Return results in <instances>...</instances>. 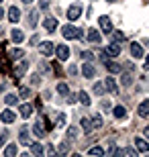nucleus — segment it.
Here are the masks:
<instances>
[{
    "instance_id": "nucleus-9",
    "label": "nucleus",
    "mask_w": 149,
    "mask_h": 157,
    "mask_svg": "<svg viewBox=\"0 0 149 157\" xmlns=\"http://www.w3.org/2000/svg\"><path fill=\"white\" fill-rule=\"evenodd\" d=\"M104 88H106L110 94H119V86H116V82H115L112 76H108L106 80H104Z\"/></svg>"
},
{
    "instance_id": "nucleus-24",
    "label": "nucleus",
    "mask_w": 149,
    "mask_h": 157,
    "mask_svg": "<svg viewBox=\"0 0 149 157\" xmlns=\"http://www.w3.org/2000/svg\"><path fill=\"white\" fill-rule=\"evenodd\" d=\"M65 137H68V141H76V139H78V128L69 127L68 131H65Z\"/></svg>"
},
{
    "instance_id": "nucleus-35",
    "label": "nucleus",
    "mask_w": 149,
    "mask_h": 157,
    "mask_svg": "<svg viewBox=\"0 0 149 157\" xmlns=\"http://www.w3.org/2000/svg\"><path fill=\"white\" fill-rule=\"evenodd\" d=\"M104 153L106 151H104L102 147H92L90 151H88V155H104Z\"/></svg>"
},
{
    "instance_id": "nucleus-10",
    "label": "nucleus",
    "mask_w": 149,
    "mask_h": 157,
    "mask_svg": "<svg viewBox=\"0 0 149 157\" xmlns=\"http://www.w3.org/2000/svg\"><path fill=\"white\" fill-rule=\"evenodd\" d=\"M135 149H137L139 153H147L149 151V143L145 139H141V137H135Z\"/></svg>"
},
{
    "instance_id": "nucleus-25",
    "label": "nucleus",
    "mask_w": 149,
    "mask_h": 157,
    "mask_svg": "<svg viewBox=\"0 0 149 157\" xmlns=\"http://www.w3.org/2000/svg\"><path fill=\"white\" fill-rule=\"evenodd\" d=\"M92 92H94V94H98V96H102V94L106 92V88H104V84H102V82H96V84H94V88H92Z\"/></svg>"
},
{
    "instance_id": "nucleus-22",
    "label": "nucleus",
    "mask_w": 149,
    "mask_h": 157,
    "mask_svg": "<svg viewBox=\"0 0 149 157\" xmlns=\"http://www.w3.org/2000/svg\"><path fill=\"white\" fill-rule=\"evenodd\" d=\"M78 100H80V104L84 106V108H88V106L92 104V100H90V94H86V92H80V94H78Z\"/></svg>"
},
{
    "instance_id": "nucleus-32",
    "label": "nucleus",
    "mask_w": 149,
    "mask_h": 157,
    "mask_svg": "<svg viewBox=\"0 0 149 157\" xmlns=\"http://www.w3.org/2000/svg\"><path fill=\"white\" fill-rule=\"evenodd\" d=\"M68 151H69V143H68V141H65V143H61V145L55 149V153H61V155H65Z\"/></svg>"
},
{
    "instance_id": "nucleus-6",
    "label": "nucleus",
    "mask_w": 149,
    "mask_h": 157,
    "mask_svg": "<svg viewBox=\"0 0 149 157\" xmlns=\"http://www.w3.org/2000/svg\"><path fill=\"white\" fill-rule=\"evenodd\" d=\"M43 27H45L47 33H53V31L57 29L59 25H57V18H53V17H47L45 21H43Z\"/></svg>"
},
{
    "instance_id": "nucleus-54",
    "label": "nucleus",
    "mask_w": 149,
    "mask_h": 157,
    "mask_svg": "<svg viewBox=\"0 0 149 157\" xmlns=\"http://www.w3.org/2000/svg\"><path fill=\"white\" fill-rule=\"evenodd\" d=\"M145 45H147V47H149V39H147V41H145Z\"/></svg>"
},
{
    "instance_id": "nucleus-51",
    "label": "nucleus",
    "mask_w": 149,
    "mask_h": 157,
    "mask_svg": "<svg viewBox=\"0 0 149 157\" xmlns=\"http://www.w3.org/2000/svg\"><path fill=\"white\" fill-rule=\"evenodd\" d=\"M145 137H147V139H149V127L145 128Z\"/></svg>"
},
{
    "instance_id": "nucleus-30",
    "label": "nucleus",
    "mask_w": 149,
    "mask_h": 157,
    "mask_svg": "<svg viewBox=\"0 0 149 157\" xmlns=\"http://www.w3.org/2000/svg\"><path fill=\"white\" fill-rule=\"evenodd\" d=\"M106 67H108V71H112V74H119L123 67H120L119 63H115V61H106Z\"/></svg>"
},
{
    "instance_id": "nucleus-26",
    "label": "nucleus",
    "mask_w": 149,
    "mask_h": 157,
    "mask_svg": "<svg viewBox=\"0 0 149 157\" xmlns=\"http://www.w3.org/2000/svg\"><path fill=\"white\" fill-rule=\"evenodd\" d=\"M33 133L37 135V137H45V128L41 127V122H39V121H37V122L33 124Z\"/></svg>"
},
{
    "instance_id": "nucleus-40",
    "label": "nucleus",
    "mask_w": 149,
    "mask_h": 157,
    "mask_svg": "<svg viewBox=\"0 0 149 157\" xmlns=\"http://www.w3.org/2000/svg\"><path fill=\"white\" fill-rule=\"evenodd\" d=\"M100 108H102V112H106V110H110L112 106H110L108 100H100Z\"/></svg>"
},
{
    "instance_id": "nucleus-36",
    "label": "nucleus",
    "mask_w": 149,
    "mask_h": 157,
    "mask_svg": "<svg viewBox=\"0 0 149 157\" xmlns=\"http://www.w3.org/2000/svg\"><path fill=\"white\" fill-rule=\"evenodd\" d=\"M10 55H12L14 59H21V57H25V51L17 47V49H12V51H10Z\"/></svg>"
},
{
    "instance_id": "nucleus-15",
    "label": "nucleus",
    "mask_w": 149,
    "mask_h": 157,
    "mask_svg": "<svg viewBox=\"0 0 149 157\" xmlns=\"http://www.w3.org/2000/svg\"><path fill=\"white\" fill-rule=\"evenodd\" d=\"M27 70H29V61H27V59H23V61L14 67V74L21 78V76H25V74H27Z\"/></svg>"
},
{
    "instance_id": "nucleus-34",
    "label": "nucleus",
    "mask_w": 149,
    "mask_h": 157,
    "mask_svg": "<svg viewBox=\"0 0 149 157\" xmlns=\"http://www.w3.org/2000/svg\"><path fill=\"white\" fill-rule=\"evenodd\" d=\"M123 155H129V157H137V149H133V147H125V149H120Z\"/></svg>"
},
{
    "instance_id": "nucleus-7",
    "label": "nucleus",
    "mask_w": 149,
    "mask_h": 157,
    "mask_svg": "<svg viewBox=\"0 0 149 157\" xmlns=\"http://www.w3.org/2000/svg\"><path fill=\"white\" fill-rule=\"evenodd\" d=\"M104 53H106L108 57H119L120 55V45L119 43H110V45L104 49Z\"/></svg>"
},
{
    "instance_id": "nucleus-47",
    "label": "nucleus",
    "mask_w": 149,
    "mask_h": 157,
    "mask_svg": "<svg viewBox=\"0 0 149 157\" xmlns=\"http://www.w3.org/2000/svg\"><path fill=\"white\" fill-rule=\"evenodd\" d=\"M39 43V35H33L31 37V45H37Z\"/></svg>"
},
{
    "instance_id": "nucleus-5",
    "label": "nucleus",
    "mask_w": 149,
    "mask_h": 157,
    "mask_svg": "<svg viewBox=\"0 0 149 157\" xmlns=\"http://www.w3.org/2000/svg\"><path fill=\"white\" fill-rule=\"evenodd\" d=\"M55 53H57V59H61V61H68L69 59V47L68 45H57L55 47Z\"/></svg>"
},
{
    "instance_id": "nucleus-28",
    "label": "nucleus",
    "mask_w": 149,
    "mask_h": 157,
    "mask_svg": "<svg viewBox=\"0 0 149 157\" xmlns=\"http://www.w3.org/2000/svg\"><path fill=\"white\" fill-rule=\"evenodd\" d=\"M31 153H33V155H43L45 149L41 147V143H33V145H31Z\"/></svg>"
},
{
    "instance_id": "nucleus-41",
    "label": "nucleus",
    "mask_w": 149,
    "mask_h": 157,
    "mask_svg": "<svg viewBox=\"0 0 149 157\" xmlns=\"http://www.w3.org/2000/svg\"><path fill=\"white\" fill-rule=\"evenodd\" d=\"M123 84H125V86H131V84H133L131 74H123Z\"/></svg>"
},
{
    "instance_id": "nucleus-31",
    "label": "nucleus",
    "mask_w": 149,
    "mask_h": 157,
    "mask_svg": "<svg viewBox=\"0 0 149 157\" xmlns=\"http://www.w3.org/2000/svg\"><path fill=\"white\" fill-rule=\"evenodd\" d=\"M4 155L6 157H14V155H17V145H14V143H12V145H8L4 149Z\"/></svg>"
},
{
    "instance_id": "nucleus-37",
    "label": "nucleus",
    "mask_w": 149,
    "mask_h": 157,
    "mask_svg": "<svg viewBox=\"0 0 149 157\" xmlns=\"http://www.w3.org/2000/svg\"><path fill=\"white\" fill-rule=\"evenodd\" d=\"M110 33H112V39H115L116 43H119V41H125V35H123L120 31H110Z\"/></svg>"
},
{
    "instance_id": "nucleus-12",
    "label": "nucleus",
    "mask_w": 149,
    "mask_h": 157,
    "mask_svg": "<svg viewBox=\"0 0 149 157\" xmlns=\"http://www.w3.org/2000/svg\"><path fill=\"white\" fill-rule=\"evenodd\" d=\"M129 51H131V55H133L135 59H141V57H143V47L139 45V43H131Z\"/></svg>"
},
{
    "instance_id": "nucleus-52",
    "label": "nucleus",
    "mask_w": 149,
    "mask_h": 157,
    "mask_svg": "<svg viewBox=\"0 0 149 157\" xmlns=\"http://www.w3.org/2000/svg\"><path fill=\"white\" fill-rule=\"evenodd\" d=\"M4 17V8H0V18Z\"/></svg>"
},
{
    "instance_id": "nucleus-46",
    "label": "nucleus",
    "mask_w": 149,
    "mask_h": 157,
    "mask_svg": "<svg viewBox=\"0 0 149 157\" xmlns=\"http://www.w3.org/2000/svg\"><path fill=\"white\" fill-rule=\"evenodd\" d=\"M45 153H49V155H53V153H55V147H53V145H47Z\"/></svg>"
},
{
    "instance_id": "nucleus-14",
    "label": "nucleus",
    "mask_w": 149,
    "mask_h": 157,
    "mask_svg": "<svg viewBox=\"0 0 149 157\" xmlns=\"http://www.w3.org/2000/svg\"><path fill=\"white\" fill-rule=\"evenodd\" d=\"M10 37H12V43H17V45H21V43L25 41V33L21 29H12Z\"/></svg>"
},
{
    "instance_id": "nucleus-53",
    "label": "nucleus",
    "mask_w": 149,
    "mask_h": 157,
    "mask_svg": "<svg viewBox=\"0 0 149 157\" xmlns=\"http://www.w3.org/2000/svg\"><path fill=\"white\" fill-rule=\"evenodd\" d=\"M0 35H4V29H2V27H0Z\"/></svg>"
},
{
    "instance_id": "nucleus-17",
    "label": "nucleus",
    "mask_w": 149,
    "mask_h": 157,
    "mask_svg": "<svg viewBox=\"0 0 149 157\" xmlns=\"http://www.w3.org/2000/svg\"><path fill=\"white\" fill-rule=\"evenodd\" d=\"M112 114H115V118H125V117H127L125 106H123V104H116V106H112Z\"/></svg>"
},
{
    "instance_id": "nucleus-3",
    "label": "nucleus",
    "mask_w": 149,
    "mask_h": 157,
    "mask_svg": "<svg viewBox=\"0 0 149 157\" xmlns=\"http://www.w3.org/2000/svg\"><path fill=\"white\" fill-rule=\"evenodd\" d=\"M39 51H41V55H53L55 47H53L51 41H43V43H39Z\"/></svg>"
},
{
    "instance_id": "nucleus-18",
    "label": "nucleus",
    "mask_w": 149,
    "mask_h": 157,
    "mask_svg": "<svg viewBox=\"0 0 149 157\" xmlns=\"http://www.w3.org/2000/svg\"><path fill=\"white\" fill-rule=\"evenodd\" d=\"M137 114L139 117H149V100H143L141 104H139V110H137Z\"/></svg>"
},
{
    "instance_id": "nucleus-19",
    "label": "nucleus",
    "mask_w": 149,
    "mask_h": 157,
    "mask_svg": "<svg viewBox=\"0 0 149 157\" xmlns=\"http://www.w3.org/2000/svg\"><path fill=\"white\" fill-rule=\"evenodd\" d=\"M80 124H82V131H84L86 135H90V133H92V128H94V127H92V118H86V117L80 121Z\"/></svg>"
},
{
    "instance_id": "nucleus-44",
    "label": "nucleus",
    "mask_w": 149,
    "mask_h": 157,
    "mask_svg": "<svg viewBox=\"0 0 149 157\" xmlns=\"http://www.w3.org/2000/svg\"><path fill=\"white\" fill-rule=\"evenodd\" d=\"M6 139H8V133L4 131V133L0 135V145H4V143H6Z\"/></svg>"
},
{
    "instance_id": "nucleus-21",
    "label": "nucleus",
    "mask_w": 149,
    "mask_h": 157,
    "mask_svg": "<svg viewBox=\"0 0 149 157\" xmlns=\"http://www.w3.org/2000/svg\"><path fill=\"white\" fill-rule=\"evenodd\" d=\"M31 114H33V106H31L29 102L21 104V117H23V118H29Z\"/></svg>"
},
{
    "instance_id": "nucleus-4",
    "label": "nucleus",
    "mask_w": 149,
    "mask_h": 157,
    "mask_svg": "<svg viewBox=\"0 0 149 157\" xmlns=\"http://www.w3.org/2000/svg\"><path fill=\"white\" fill-rule=\"evenodd\" d=\"M82 76L88 78V80L96 76V70H94V65H92L90 61H84V65H82Z\"/></svg>"
},
{
    "instance_id": "nucleus-55",
    "label": "nucleus",
    "mask_w": 149,
    "mask_h": 157,
    "mask_svg": "<svg viewBox=\"0 0 149 157\" xmlns=\"http://www.w3.org/2000/svg\"><path fill=\"white\" fill-rule=\"evenodd\" d=\"M106 2H116V0H106Z\"/></svg>"
},
{
    "instance_id": "nucleus-38",
    "label": "nucleus",
    "mask_w": 149,
    "mask_h": 157,
    "mask_svg": "<svg viewBox=\"0 0 149 157\" xmlns=\"http://www.w3.org/2000/svg\"><path fill=\"white\" fill-rule=\"evenodd\" d=\"M37 18H39L37 10H31V14H29V23H31V27H35V23H37Z\"/></svg>"
},
{
    "instance_id": "nucleus-33",
    "label": "nucleus",
    "mask_w": 149,
    "mask_h": 157,
    "mask_svg": "<svg viewBox=\"0 0 149 157\" xmlns=\"http://www.w3.org/2000/svg\"><path fill=\"white\" fill-rule=\"evenodd\" d=\"M55 127H57V128L65 127V114H63V112H59V114H57V121H55Z\"/></svg>"
},
{
    "instance_id": "nucleus-16",
    "label": "nucleus",
    "mask_w": 149,
    "mask_h": 157,
    "mask_svg": "<svg viewBox=\"0 0 149 157\" xmlns=\"http://www.w3.org/2000/svg\"><path fill=\"white\" fill-rule=\"evenodd\" d=\"M88 41H90V43H102V35H100L96 29H90L88 31Z\"/></svg>"
},
{
    "instance_id": "nucleus-2",
    "label": "nucleus",
    "mask_w": 149,
    "mask_h": 157,
    "mask_svg": "<svg viewBox=\"0 0 149 157\" xmlns=\"http://www.w3.org/2000/svg\"><path fill=\"white\" fill-rule=\"evenodd\" d=\"M82 17V4H72L68 8V21H78Z\"/></svg>"
},
{
    "instance_id": "nucleus-43",
    "label": "nucleus",
    "mask_w": 149,
    "mask_h": 157,
    "mask_svg": "<svg viewBox=\"0 0 149 157\" xmlns=\"http://www.w3.org/2000/svg\"><path fill=\"white\" fill-rule=\"evenodd\" d=\"M68 74H69V76H76V74H78V67H76V65H69V67H68Z\"/></svg>"
},
{
    "instance_id": "nucleus-29",
    "label": "nucleus",
    "mask_w": 149,
    "mask_h": 157,
    "mask_svg": "<svg viewBox=\"0 0 149 157\" xmlns=\"http://www.w3.org/2000/svg\"><path fill=\"white\" fill-rule=\"evenodd\" d=\"M18 102V98L14 96V94H6L4 96V104H8V106H14Z\"/></svg>"
},
{
    "instance_id": "nucleus-42",
    "label": "nucleus",
    "mask_w": 149,
    "mask_h": 157,
    "mask_svg": "<svg viewBox=\"0 0 149 157\" xmlns=\"http://www.w3.org/2000/svg\"><path fill=\"white\" fill-rule=\"evenodd\" d=\"M29 96H31V88H27V86L21 88V98H29Z\"/></svg>"
},
{
    "instance_id": "nucleus-50",
    "label": "nucleus",
    "mask_w": 149,
    "mask_h": 157,
    "mask_svg": "<svg viewBox=\"0 0 149 157\" xmlns=\"http://www.w3.org/2000/svg\"><path fill=\"white\" fill-rule=\"evenodd\" d=\"M145 70H149V57H147V61H145Z\"/></svg>"
},
{
    "instance_id": "nucleus-1",
    "label": "nucleus",
    "mask_w": 149,
    "mask_h": 157,
    "mask_svg": "<svg viewBox=\"0 0 149 157\" xmlns=\"http://www.w3.org/2000/svg\"><path fill=\"white\" fill-rule=\"evenodd\" d=\"M63 37L65 39H84V33H82V29H78V27H74V25H65L61 29Z\"/></svg>"
},
{
    "instance_id": "nucleus-45",
    "label": "nucleus",
    "mask_w": 149,
    "mask_h": 157,
    "mask_svg": "<svg viewBox=\"0 0 149 157\" xmlns=\"http://www.w3.org/2000/svg\"><path fill=\"white\" fill-rule=\"evenodd\" d=\"M76 100H78V96H76V94H68V102H69V104H74Z\"/></svg>"
},
{
    "instance_id": "nucleus-11",
    "label": "nucleus",
    "mask_w": 149,
    "mask_h": 157,
    "mask_svg": "<svg viewBox=\"0 0 149 157\" xmlns=\"http://www.w3.org/2000/svg\"><path fill=\"white\" fill-rule=\"evenodd\" d=\"M98 25H100L102 33H110V31H112V23H110L108 17H100V18H98Z\"/></svg>"
},
{
    "instance_id": "nucleus-20",
    "label": "nucleus",
    "mask_w": 149,
    "mask_h": 157,
    "mask_svg": "<svg viewBox=\"0 0 149 157\" xmlns=\"http://www.w3.org/2000/svg\"><path fill=\"white\" fill-rule=\"evenodd\" d=\"M18 141H21V145H31V139H29V133H27V127L21 128V133H18Z\"/></svg>"
},
{
    "instance_id": "nucleus-48",
    "label": "nucleus",
    "mask_w": 149,
    "mask_h": 157,
    "mask_svg": "<svg viewBox=\"0 0 149 157\" xmlns=\"http://www.w3.org/2000/svg\"><path fill=\"white\" fill-rule=\"evenodd\" d=\"M39 6H41V8H47V6H49V0H41Z\"/></svg>"
},
{
    "instance_id": "nucleus-49",
    "label": "nucleus",
    "mask_w": 149,
    "mask_h": 157,
    "mask_svg": "<svg viewBox=\"0 0 149 157\" xmlns=\"http://www.w3.org/2000/svg\"><path fill=\"white\" fill-rule=\"evenodd\" d=\"M21 2H23V4H31V2H33V0H21Z\"/></svg>"
},
{
    "instance_id": "nucleus-8",
    "label": "nucleus",
    "mask_w": 149,
    "mask_h": 157,
    "mask_svg": "<svg viewBox=\"0 0 149 157\" xmlns=\"http://www.w3.org/2000/svg\"><path fill=\"white\" fill-rule=\"evenodd\" d=\"M14 118H17V114L12 110H8V108H4V110L0 112V121L6 122V124H10V122H14Z\"/></svg>"
},
{
    "instance_id": "nucleus-23",
    "label": "nucleus",
    "mask_w": 149,
    "mask_h": 157,
    "mask_svg": "<svg viewBox=\"0 0 149 157\" xmlns=\"http://www.w3.org/2000/svg\"><path fill=\"white\" fill-rule=\"evenodd\" d=\"M55 90H57V94H59V96H68V94H69V88H68V84H63V82H59Z\"/></svg>"
},
{
    "instance_id": "nucleus-39",
    "label": "nucleus",
    "mask_w": 149,
    "mask_h": 157,
    "mask_svg": "<svg viewBox=\"0 0 149 157\" xmlns=\"http://www.w3.org/2000/svg\"><path fill=\"white\" fill-rule=\"evenodd\" d=\"M82 59H84V61H92V59H94V53L92 51H82Z\"/></svg>"
},
{
    "instance_id": "nucleus-27",
    "label": "nucleus",
    "mask_w": 149,
    "mask_h": 157,
    "mask_svg": "<svg viewBox=\"0 0 149 157\" xmlns=\"http://www.w3.org/2000/svg\"><path fill=\"white\" fill-rule=\"evenodd\" d=\"M102 124H104V121H102L100 114H94V117H92V127L94 128H102Z\"/></svg>"
},
{
    "instance_id": "nucleus-13",
    "label": "nucleus",
    "mask_w": 149,
    "mask_h": 157,
    "mask_svg": "<svg viewBox=\"0 0 149 157\" xmlns=\"http://www.w3.org/2000/svg\"><path fill=\"white\" fill-rule=\"evenodd\" d=\"M8 21H10V23H18V21H21V10H18V6H10V8H8Z\"/></svg>"
}]
</instances>
